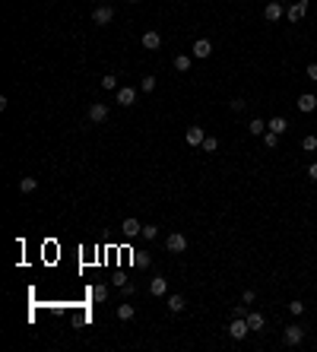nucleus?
<instances>
[{
    "label": "nucleus",
    "mask_w": 317,
    "mask_h": 352,
    "mask_svg": "<svg viewBox=\"0 0 317 352\" xmlns=\"http://www.w3.org/2000/svg\"><path fill=\"white\" fill-rule=\"evenodd\" d=\"M247 333H251L247 317H232V324H228V336H232V340H244Z\"/></svg>",
    "instance_id": "1"
},
{
    "label": "nucleus",
    "mask_w": 317,
    "mask_h": 352,
    "mask_svg": "<svg viewBox=\"0 0 317 352\" xmlns=\"http://www.w3.org/2000/svg\"><path fill=\"white\" fill-rule=\"evenodd\" d=\"M301 340H305V330H301L298 324H289V327L282 330V343H286V346H298Z\"/></svg>",
    "instance_id": "2"
},
{
    "label": "nucleus",
    "mask_w": 317,
    "mask_h": 352,
    "mask_svg": "<svg viewBox=\"0 0 317 352\" xmlns=\"http://www.w3.org/2000/svg\"><path fill=\"white\" fill-rule=\"evenodd\" d=\"M165 248H168L171 254H184V251H187V238H184L181 232H171V235L165 238Z\"/></svg>",
    "instance_id": "3"
},
{
    "label": "nucleus",
    "mask_w": 317,
    "mask_h": 352,
    "mask_svg": "<svg viewBox=\"0 0 317 352\" xmlns=\"http://www.w3.org/2000/svg\"><path fill=\"white\" fill-rule=\"evenodd\" d=\"M121 235H124V238H140V235H143V226H140V219H124L121 222Z\"/></svg>",
    "instance_id": "4"
},
{
    "label": "nucleus",
    "mask_w": 317,
    "mask_h": 352,
    "mask_svg": "<svg viewBox=\"0 0 317 352\" xmlns=\"http://www.w3.org/2000/svg\"><path fill=\"white\" fill-rule=\"evenodd\" d=\"M89 121H92V124H105V121H108V105H105V101H92V105H89Z\"/></svg>",
    "instance_id": "5"
},
{
    "label": "nucleus",
    "mask_w": 317,
    "mask_h": 352,
    "mask_svg": "<svg viewBox=\"0 0 317 352\" xmlns=\"http://www.w3.org/2000/svg\"><path fill=\"white\" fill-rule=\"evenodd\" d=\"M111 19H114V10H111L108 3H102V6H96V10H92V23H96V25H108Z\"/></svg>",
    "instance_id": "6"
},
{
    "label": "nucleus",
    "mask_w": 317,
    "mask_h": 352,
    "mask_svg": "<svg viewBox=\"0 0 317 352\" xmlns=\"http://www.w3.org/2000/svg\"><path fill=\"white\" fill-rule=\"evenodd\" d=\"M305 13H308V0H295V3L286 10V19L289 23H298V19H305Z\"/></svg>",
    "instance_id": "7"
},
{
    "label": "nucleus",
    "mask_w": 317,
    "mask_h": 352,
    "mask_svg": "<svg viewBox=\"0 0 317 352\" xmlns=\"http://www.w3.org/2000/svg\"><path fill=\"white\" fill-rule=\"evenodd\" d=\"M194 57H197V60H206V57H210V54H213V42H210V38H197V42H194Z\"/></svg>",
    "instance_id": "8"
},
{
    "label": "nucleus",
    "mask_w": 317,
    "mask_h": 352,
    "mask_svg": "<svg viewBox=\"0 0 317 352\" xmlns=\"http://www.w3.org/2000/svg\"><path fill=\"white\" fill-rule=\"evenodd\" d=\"M118 101H121L124 108L137 105V89H133V86H121V89H118Z\"/></svg>",
    "instance_id": "9"
},
{
    "label": "nucleus",
    "mask_w": 317,
    "mask_h": 352,
    "mask_svg": "<svg viewBox=\"0 0 317 352\" xmlns=\"http://www.w3.org/2000/svg\"><path fill=\"white\" fill-rule=\"evenodd\" d=\"M282 16H286V13H282V3H276V0L264 6V19H267V23H279Z\"/></svg>",
    "instance_id": "10"
},
{
    "label": "nucleus",
    "mask_w": 317,
    "mask_h": 352,
    "mask_svg": "<svg viewBox=\"0 0 317 352\" xmlns=\"http://www.w3.org/2000/svg\"><path fill=\"white\" fill-rule=\"evenodd\" d=\"M184 140H187V146H203V140H206V133H203V127H187V133H184Z\"/></svg>",
    "instance_id": "11"
},
{
    "label": "nucleus",
    "mask_w": 317,
    "mask_h": 352,
    "mask_svg": "<svg viewBox=\"0 0 317 352\" xmlns=\"http://www.w3.org/2000/svg\"><path fill=\"white\" fill-rule=\"evenodd\" d=\"M314 108H317V96H314V92H301V96H298V111L311 114Z\"/></svg>",
    "instance_id": "12"
},
{
    "label": "nucleus",
    "mask_w": 317,
    "mask_h": 352,
    "mask_svg": "<svg viewBox=\"0 0 317 352\" xmlns=\"http://www.w3.org/2000/svg\"><path fill=\"white\" fill-rule=\"evenodd\" d=\"M159 45H162V35H159V32H152V29L143 32V48H146V51H156Z\"/></svg>",
    "instance_id": "13"
},
{
    "label": "nucleus",
    "mask_w": 317,
    "mask_h": 352,
    "mask_svg": "<svg viewBox=\"0 0 317 352\" xmlns=\"http://www.w3.org/2000/svg\"><path fill=\"white\" fill-rule=\"evenodd\" d=\"M247 327H251V330H264L267 327V317L260 314V311H247Z\"/></svg>",
    "instance_id": "14"
},
{
    "label": "nucleus",
    "mask_w": 317,
    "mask_h": 352,
    "mask_svg": "<svg viewBox=\"0 0 317 352\" xmlns=\"http://www.w3.org/2000/svg\"><path fill=\"white\" fill-rule=\"evenodd\" d=\"M191 64H194V54H178V57H174V70L178 73H187Z\"/></svg>",
    "instance_id": "15"
},
{
    "label": "nucleus",
    "mask_w": 317,
    "mask_h": 352,
    "mask_svg": "<svg viewBox=\"0 0 317 352\" xmlns=\"http://www.w3.org/2000/svg\"><path fill=\"white\" fill-rule=\"evenodd\" d=\"M184 308H187L184 295H168V311H171V314H181Z\"/></svg>",
    "instance_id": "16"
},
{
    "label": "nucleus",
    "mask_w": 317,
    "mask_h": 352,
    "mask_svg": "<svg viewBox=\"0 0 317 352\" xmlns=\"http://www.w3.org/2000/svg\"><path fill=\"white\" fill-rule=\"evenodd\" d=\"M149 292L152 295H165L168 292V279H165V276H156V279L149 282Z\"/></svg>",
    "instance_id": "17"
},
{
    "label": "nucleus",
    "mask_w": 317,
    "mask_h": 352,
    "mask_svg": "<svg viewBox=\"0 0 317 352\" xmlns=\"http://www.w3.org/2000/svg\"><path fill=\"white\" fill-rule=\"evenodd\" d=\"M267 130H273V133H279V137H282V133L289 130V121H286V118H273V121L267 124Z\"/></svg>",
    "instance_id": "18"
},
{
    "label": "nucleus",
    "mask_w": 317,
    "mask_h": 352,
    "mask_svg": "<svg viewBox=\"0 0 317 352\" xmlns=\"http://www.w3.org/2000/svg\"><path fill=\"white\" fill-rule=\"evenodd\" d=\"M38 178H19V194H35Z\"/></svg>",
    "instance_id": "19"
},
{
    "label": "nucleus",
    "mask_w": 317,
    "mask_h": 352,
    "mask_svg": "<svg viewBox=\"0 0 317 352\" xmlns=\"http://www.w3.org/2000/svg\"><path fill=\"white\" fill-rule=\"evenodd\" d=\"M133 314H137L133 304H118V317H121V321H133Z\"/></svg>",
    "instance_id": "20"
},
{
    "label": "nucleus",
    "mask_w": 317,
    "mask_h": 352,
    "mask_svg": "<svg viewBox=\"0 0 317 352\" xmlns=\"http://www.w3.org/2000/svg\"><path fill=\"white\" fill-rule=\"evenodd\" d=\"M247 130H251L254 137H264V133H267V124H264V121H260V118H254L251 124H247Z\"/></svg>",
    "instance_id": "21"
},
{
    "label": "nucleus",
    "mask_w": 317,
    "mask_h": 352,
    "mask_svg": "<svg viewBox=\"0 0 317 352\" xmlns=\"http://www.w3.org/2000/svg\"><path fill=\"white\" fill-rule=\"evenodd\" d=\"M92 302H105L108 299V286H92Z\"/></svg>",
    "instance_id": "22"
},
{
    "label": "nucleus",
    "mask_w": 317,
    "mask_h": 352,
    "mask_svg": "<svg viewBox=\"0 0 317 352\" xmlns=\"http://www.w3.org/2000/svg\"><path fill=\"white\" fill-rule=\"evenodd\" d=\"M102 89H108V92H118V76H111V73H108V76H102Z\"/></svg>",
    "instance_id": "23"
},
{
    "label": "nucleus",
    "mask_w": 317,
    "mask_h": 352,
    "mask_svg": "<svg viewBox=\"0 0 317 352\" xmlns=\"http://www.w3.org/2000/svg\"><path fill=\"white\" fill-rule=\"evenodd\" d=\"M264 143L269 146V150H276V146H279V133H273V130H267V133H264Z\"/></svg>",
    "instance_id": "24"
},
{
    "label": "nucleus",
    "mask_w": 317,
    "mask_h": 352,
    "mask_svg": "<svg viewBox=\"0 0 317 352\" xmlns=\"http://www.w3.org/2000/svg\"><path fill=\"white\" fill-rule=\"evenodd\" d=\"M140 238H146V241L159 238V226H143V235H140Z\"/></svg>",
    "instance_id": "25"
},
{
    "label": "nucleus",
    "mask_w": 317,
    "mask_h": 352,
    "mask_svg": "<svg viewBox=\"0 0 317 352\" xmlns=\"http://www.w3.org/2000/svg\"><path fill=\"white\" fill-rule=\"evenodd\" d=\"M200 150H203V152H216V150H219V140H216V137H206Z\"/></svg>",
    "instance_id": "26"
},
{
    "label": "nucleus",
    "mask_w": 317,
    "mask_h": 352,
    "mask_svg": "<svg viewBox=\"0 0 317 352\" xmlns=\"http://www.w3.org/2000/svg\"><path fill=\"white\" fill-rule=\"evenodd\" d=\"M289 314H295V317H301V314H305V304H301L298 299H295V302H289Z\"/></svg>",
    "instance_id": "27"
},
{
    "label": "nucleus",
    "mask_w": 317,
    "mask_h": 352,
    "mask_svg": "<svg viewBox=\"0 0 317 352\" xmlns=\"http://www.w3.org/2000/svg\"><path fill=\"white\" fill-rule=\"evenodd\" d=\"M140 89H143V92H152V89H156V76H143V79H140Z\"/></svg>",
    "instance_id": "28"
},
{
    "label": "nucleus",
    "mask_w": 317,
    "mask_h": 352,
    "mask_svg": "<svg viewBox=\"0 0 317 352\" xmlns=\"http://www.w3.org/2000/svg\"><path fill=\"white\" fill-rule=\"evenodd\" d=\"M301 150H305V152H314V150H317V137H305V140H301Z\"/></svg>",
    "instance_id": "29"
},
{
    "label": "nucleus",
    "mask_w": 317,
    "mask_h": 352,
    "mask_svg": "<svg viewBox=\"0 0 317 352\" xmlns=\"http://www.w3.org/2000/svg\"><path fill=\"white\" fill-rule=\"evenodd\" d=\"M232 317H247V308H244V302H241V304H235V308H232Z\"/></svg>",
    "instance_id": "30"
},
{
    "label": "nucleus",
    "mask_w": 317,
    "mask_h": 352,
    "mask_svg": "<svg viewBox=\"0 0 317 352\" xmlns=\"http://www.w3.org/2000/svg\"><path fill=\"white\" fill-rule=\"evenodd\" d=\"M254 299H257V292H254V289H244V295H241V302H244V304H251Z\"/></svg>",
    "instance_id": "31"
},
{
    "label": "nucleus",
    "mask_w": 317,
    "mask_h": 352,
    "mask_svg": "<svg viewBox=\"0 0 317 352\" xmlns=\"http://www.w3.org/2000/svg\"><path fill=\"white\" fill-rule=\"evenodd\" d=\"M308 79H311V83H317V64H308Z\"/></svg>",
    "instance_id": "32"
},
{
    "label": "nucleus",
    "mask_w": 317,
    "mask_h": 352,
    "mask_svg": "<svg viewBox=\"0 0 317 352\" xmlns=\"http://www.w3.org/2000/svg\"><path fill=\"white\" fill-rule=\"evenodd\" d=\"M244 105H247L244 99H232V111H244Z\"/></svg>",
    "instance_id": "33"
},
{
    "label": "nucleus",
    "mask_w": 317,
    "mask_h": 352,
    "mask_svg": "<svg viewBox=\"0 0 317 352\" xmlns=\"http://www.w3.org/2000/svg\"><path fill=\"white\" fill-rule=\"evenodd\" d=\"M308 178L317 181V162H311V165H308Z\"/></svg>",
    "instance_id": "34"
},
{
    "label": "nucleus",
    "mask_w": 317,
    "mask_h": 352,
    "mask_svg": "<svg viewBox=\"0 0 317 352\" xmlns=\"http://www.w3.org/2000/svg\"><path fill=\"white\" fill-rule=\"evenodd\" d=\"M276 3H289V0H276Z\"/></svg>",
    "instance_id": "35"
},
{
    "label": "nucleus",
    "mask_w": 317,
    "mask_h": 352,
    "mask_svg": "<svg viewBox=\"0 0 317 352\" xmlns=\"http://www.w3.org/2000/svg\"><path fill=\"white\" fill-rule=\"evenodd\" d=\"M127 3H137V0H127Z\"/></svg>",
    "instance_id": "36"
}]
</instances>
